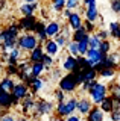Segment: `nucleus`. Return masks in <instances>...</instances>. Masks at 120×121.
I'll list each match as a JSON object with an SVG mask.
<instances>
[{"label": "nucleus", "mask_w": 120, "mask_h": 121, "mask_svg": "<svg viewBox=\"0 0 120 121\" xmlns=\"http://www.w3.org/2000/svg\"><path fill=\"white\" fill-rule=\"evenodd\" d=\"M53 111H55V104L52 101L46 100V98H38V100H35V106H33L31 117H33L35 120H41L46 115H52Z\"/></svg>", "instance_id": "obj_1"}, {"label": "nucleus", "mask_w": 120, "mask_h": 121, "mask_svg": "<svg viewBox=\"0 0 120 121\" xmlns=\"http://www.w3.org/2000/svg\"><path fill=\"white\" fill-rule=\"evenodd\" d=\"M40 43L37 39V36L33 33H23V35H18L17 38V47L20 48L21 52H31L37 47Z\"/></svg>", "instance_id": "obj_2"}, {"label": "nucleus", "mask_w": 120, "mask_h": 121, "mask_svg": "<svg viewBox=\"0 0 120 121\" xmlns=\"http://www.w3.org/2000/svg\"><path fill=\"white\" fill-rule=\"evenodd\" d=\"M88 94H90V100H91V103L96 104V106H99L100 101L108 95V88H106V85L97 82L96 85L88 91Z\"/></svg>", "instance_id": "obj_3"}, {"label": "nucleus", "mask_w": 120, "mask_h": 121, "mask_svg": "<svg viewBox=\"0 0 120 121\" xmlns=\"http://www.w3.org/2000/svg\"><path fill=\"white\" fill-rule=\"evenodd\" d=\"M78 83H76V79H74L73 73H67L65 76H62L58 82V88L61 91H64L65 94H72L78 89Z\"/></svg>", "instance_id": "obj_4"}, {"label": "nucleus", "mask_w": 120, "mask_h": 121, "mask_svg": "<svg viewBox=\"0 0 120 121\" xmlns=\"http://www.w3.org/2000/svg\"><path fill=\"white\" fill-rule=\"evenodd\" d=\"M21 108V113H23V117H29L33 111V106H35V95H32L31 92L26 95L23 100H20V104H18Z\"/></svg>", "instance_id": "obj_5"}, {"label": "nucleus", "mask_w": 120, "mask_h": 121, "mask_svg": "<svg viewBox=\"0 0 120 121\" xmlns=\"http://www.w3.org/2000/svg\"><path fill=\"white\" fill-rule=\"evenodd\" d=\"M35 23H37L35 15H23V17L17 21V24H18V27H20V30H24L26 33H32Z\"/></svg>", "instance_id": "obj_6"}, {"label": "nucleus", "mask_w": 120, "mask_h": 121, "mask_svg": "<svg viewBox=\"0 0 120 121\" xmlns=\"http://www.w3.org/2000/svg\"><path fill=\"white\" fill-rule=\"evenodd\" d=\"M32 33L37 36V39H38L40 44H44L49 39V38H47V33H46V24H44L43 21H40V20H37L35 26H33Z\"/></svg>", "instance_id": "obj_7"}, {"label": "nucleus", "mask_w": 120, "mask_h": 121, "mask_svg": "<svg viewBox=\"0 0 120 121\" xmlns=\"http://www.w3.org/2000/svg\"><path fill=\"white\" fill-rule=\"evenodd\" d=\"M11 94H12V97L18 98V100H23V98L29 94V86L26 85V83H23V82H18V83L14 85Z\"/></svg>", "instance_id": "obj_8"}, {"label": "nucleus", "mask_w": 120, "mask_h": 121, "mask_svg": "<svg viewBox=\"0 0 120 121\" xmlns=\"http://www.w3.org/2000/svg\"><path fill=\"white\" fill-rule=\"evenodd\" d=\"M0 108L3 111H11L12 109V94L0 88Z\"/></svg>", "instance_id": "obj_9"}, {"label": "nucleus", "mask_w": 120, "mask_h": 121, "mask_svg": "<svg viewBox=\"0 0 120 121\" xmlns=\"http://www.w3.org/2000/svg\"><path fill=\"white\" fill-rule=\"evenodd\" d=\"M85 58H87V60L90 62V65L94 67L96 64H99L100 60L105 58V56H103L99 50H97V48H88L87 53H85Z\"/></svg>", "instance_id": "obj_10"}, {"label": "nucleus", "mask_w": 120, "mask_h": 121, "mask_svg": "<svg viewBox=\"0 0 120 121\" xmlns=\"http://www.w3.org/2000/svg\"><path fill=\"white\" fill-rule=\"evenodd\" d=\"M93 104L91 103V100L87 97H81V98H78V106H76V111L81 113V115H87V113L90 112V109L93 108Z\"/></svg>", "instance_id": "obj_11"}, {"label": "nucleus", "mask_w": 120, "mask_h": 121, "mask_svg": "<svg viewBox=\"0 0 120 121\" xmlns=\"http://www.w3.org/2000/svg\"><path fill=\"white\" fill-rule=\"evenodd\" d=\"M43 48H44V53L49 56H56L58 55V52H59V47H58V44L53 41V38H49V39L46 41V43L43 44Z\"/></svg>", "instance_id": "obj_12"}, {"label": "nucleus", "mask_w": 120, "mask_h": 121, "mask_svg": "<svg viewBox=\"0 0 120 121\" xmlns=\"http://www.w3.org/2000/svg\"><path fill=\"white\" fill-rule=\"evenodd\" d=\"M67 23H69V27L72 29V30H78V29H81L82 27V17H81V14H78V12H72L70 14V17L67 18Z\"/></svg>", "instance_id": "obj_13"}, {"label": "nucleus", "mask_w": 120, "mask_h": 121, "mask_svg": "<svg viewBox=\"0 0 120 121\" xmlns=\"http://www.w3.org/2000/svg\"><path fill=\"white\" fill-rule=\"evenodd\" d=\"M87 121H103V117H105V113L100 111V108L99 106H93L91 109H90V112L87 113Z\"/></svg>", "instance_id": "obj_14"}, {"label": "nucleus", "mask_w": 120, "mask_h": 121, "mask_svg": "<svg viewBox=\"0 0 120 121\" xmlns=\"http://www.w3.org/2000/svg\"><path fill=\"white\" fill-rule=\"evenodd\" d=\"M44 56V48H43V44H38L33 50L29 52V62H41Z\"/></svg>", "instance_id": "obj_15"}, {"label": "nucleus", "mask_w": 120, "mask_h": 121, "mask_svg": "<svg viewBox=\"0 0 120 121\" xmlns=\"http://www.w3.org/2000/svg\"><path fill=\"white\" fill-rule=\"evenodd\" d=\"M76 106H78V98L76 97H70L64 100V109H65V115L70 117L76 112Z\"/></svg>", "instance_id": "obj_16"}, {"label": "nucleus", "mask_w": 120, "mask_h": 121, "mask_svg": "<svg viewBox=\"0 0 120 121\" xmlns=\"http://www.w3.org/2000/svg\"><path fill=\"white\" fill-rule=\"evenodd\" d=\"M61 30V23L58 21H50L49 24H46V33H47V38H53L59 33Z\"/></svg>", "instance_id": "obj_17"}, {"label": "nucleus", "mask_w": 120, "mask_h": 121, "mask_svg": "<svg viewBox=\"0 0 120 121\" xmlns=\"http://www.w3.org/2000/svg\"><path fill=\"white\" fill-rule=\"evenodd\" d=\"M97 18H99V11H97L96 5H88L87 9H85V20L94 23Z\"/></svg>", "instance_id": "obj_18"}, {"label": "nucleus", "mask_w": 120, "mask_h": 121, "mask_svg": "<svg viewBox=\"0 0 120 121\" xmlns=\"http://www.w3.org/2000/svg\"><path fill=\"white\" fill-rule=\"evenodd\" d=\"M99 108H100V111H102L103 113H111L112 109H114V101H112V98L110 95H106L102 101H100Z\"/></svg>", "instance_id": "obj_19"}, {"label": "nucleus", "mask_w": 120, "mask_h": 121, "mask_svg": "<svg viewBox=\"0 0 120 121\" xmlns=\"http://www.w3.org/2000/svg\"><path fill=\"white\" fill-rule=\"evenodd\" d=\"M62 68L67 71V73H70V71H73V70H76L78 68V62H76V58L74 56H67V58L64 59V62H62ZM79 70V68H78Z\"/></svg>", "instance_id": "obj_20"}, {"label": "nucleus", "mask_w": 120, "mask_h": 121, "mask_svg": "<svg viewBox=\"0 0 120 121\" xmlns=\"http://www.w3.org/2000/svg\"><path fill=\"white\" fill-rule=\"evenodd\" d=\"M106 88H108V95H110L114 101L120 103V85L119 83H111V85L106 86Z\"/></svg>", "instance_id": "obj_21"}, {"label": "nucleus", "mask_w": 120, "mask_h": 121, "mask_svg": "<svg viewBox=\"0 0 120 121\" xmlns=\"http://www.w3.org/2000/svg\"><path fill=\"white\" fill-rule=\"evenodd\" d=\"M43 85H44V82H43V79H41V77H33L32 82L29 83V92H31L32 95H35L38 91H41Z\"/></svg>", "instance_id": "obj_22"}, {"label": "nucleus", "mask_w": 120, "mask_h": 121, "mask_svg": "<svg viewBox=\"0 0 120 121\" xmlns=\"http://www.w3.org/2000/svg\"><path fill=\"white\" fill-rule=\"evenodd\" d=\"M38 9V5L35 3H23V5L20 6V12L21 15H33V12Z\"/></svg>", "instance_id": "obj_23"}, {"label": "nucleus", "mask_w": 120, "mask_h": 121, "mask_svg": "<svg viewBox=\"0 0 120 121\" xmlns=\"http://www.w3.org/2000/svg\"><path fill=\"white\" fill-rule=\"evenodd\" d=\"M14 85H15V82H14L12 77H8V76H5V77L0 79V88L5 89V91H8V92H11V91H12Z\"/></svg>", "instance_id": "obj_24"}, {"label": "nucleus", "mask_w": 120, "mask_h": 121, "mask_svg": "<svg viewBox=\"0 0 120 121\" xmlns=\"http://www.w3.org/2000/svg\"><path fill=\"white\" fill-rule=\"evenodd\" d=\"M44 70H46V67L43 62H31V73L33 77H40Z\"/></svg>", "instance_id": "obj_25"}, {"label": "nucleus", "mask_w": 120, "mask_h": 121, "mask_svg": "<svg viewBox=\"0 0 120 121\" xmlns=\"http://www.w3.org/2000/svg\"><path fill=\"white\" fill-rule=\"evenodd\" d=\"M90 35L87 32H85V29L84 27H81V29H78V30H73V33H72V38L70 39L74 41V43H79V41L82 39H85V38H88Z\"/></svg>", "instance_id": "obj_26"}, {"label": "nucleus", "mask_w": 120, "mask_h": 121, "mask_svg": "<svg viewBox=\"0 0 120 121\" xmlns=\"http://www.w3.org/2000/svg\"><path fill=\"white\" fill-rule=\"evenodd\" d=\"M82 71V77H84V82L85 80H96L97 79V71L94 68H85V70H81Z\"/></svg>", "instance_id": "obj_27"}, {"label": "nucleus", "mask_w": 120, "mask_h": 121, "mask_svg": "<svg viewBox=\"0 0 120 121\" xmlns=\"http://www.w3.org/2000/svg\"><path fill=\"white\" fill-rule=\"evenodd\" d=\"M110 35L114 39L120 41V23H111L110 24Z\"/></svg>", "instance_id": "obj_28"}, {"label": "nucleus", "mask_w": 120, "mask_h": 121, "mask_svg": "<svg viewBox=\"0 0 120 121\" xmlns=\"http://www.w3.org/2000/svg\"><path fill=\"white\" fill-rule=\"evenodd\" d=\"M65 47H67V50H69V55L70 56H74V58L79 56V52H78V43H74V41L70 39L69 43H67Z\"/></svg>", "instance_id": "obj_29"}, {"label": "nucleus", "mask_w": 120, "mask_h": 121, "mask_svg": "<svg viewBox=\"0 0 120 121\" xmlns=\"http://www.w3.org/2000/svg\"><path fill=\"white\" fill-rule=\"evenodd\" d=\"M88 38H85V39H82L78 43V52H79V56H85V53L88 50Z\"/></svg>", "instance_id": "obj_30"}, {"label": "nucleus", "mask_w": 120, "mask_h": 121, "mask_svg": "<svg viewBox=\"0 0 120 121\" xmlns=\"http://www.w3.org/2000/svg\"><path fill=\"white\" fill-rule=\"evenodd\" d=\"M100 43H102V41H100L99 38L96 36V33H93V35L88 36V47H90V48H97V50H99Z\"/></svg>", "instance_id": "obj_31"}, {"label": "nucleus", "mask_w": 120, "mask_h": 121, "mask_svg": "<svg viewBox=\"0 0 120 121\" xmlns=\"http://www.w3.org/2000/svg\"><path fill=\"white\" fill-rule=\"evenodd\" d=\"M106 58H108V60H110L111 64H114V67H115V68H119V65H120V55H119L117 52H114V53H108Z\"/></svg>", "instance_id": "obj_32"}, {"label": "nucleus", "mask_w": 120, "mask_h": 121, "mask_svg": "<svg viewBox=\"0 0 120 121\" xmlns=\"http://www.w3.org/2000/svg\"><path fill=\"white\" fill-rule=\"evenodd\" d=\"M50 3H52L53 11H56V12H61L65 8V0H50Z\"/></svg>", "instance_id": "obj_33"}, {"label": "nucleus", "mask_w": 120, "mask_h": 121, "mask_svg": "<svg viewBox=\"0 0 120 121\" xmlns=\"http://www.w3.org/2000/svg\"><path fill=\"white\" fill-rule=\"evenodd\" d=\"M110 50H111V44H110V41H108V39L102 41V43H100V45H99V52L102 53L103 56H106L108 53H110Z\"/></svg>", "instance_id": "obj_34"}, {"label": "nucleus", "mask_w": 120, "mask_h": 121, "mask_svg": "<svg viewBox=\"0 0 120 121\" xmlns=\"http://www.w3.org/2000/svg\"><path fill=\"white\" fill-rule=\"evenodd\" d=\"M114 74H115V70H112V68H103V70H100L99 73H97V76H100V77H103V79H110Z\"/></svg>", "instance_id": "obj_35"}, {"label": "nucleus", "mask_w": 120, "mask_h": 121, "mask_svg": "<svg viewBox=\"0 0 120 121\" xmlns=\"http://www.w3.org/2000/svg\"><path fill=\"white\" fill-rule=\"evenodd\" d=\"M5 73H6L8 77H12V76H17L18 74V68H17V65H9V64H6Z\"/></svg>", "instance_id": "obj_36"}, {"label": "nucleus", "mask_w": 120, "mask_h": 121, "mask_svg": "<svg viewBox=\"0 0 120 121\" xmlns=\"http://www.w3.org/2000/svg\"><path fill=\"white\" fill-rule=\"evenodd\" d=\"M53 97H55L56 103H61V101L65 100V92H64V91H61L59 88H56V89L53 91Z\"/></svg>", "instance_id": "obj_37"}, {"label": "nucleus", "mask_w": 120, "mask_h": 121, "mask_svg": "<svg viewBox=\"0 0 120 121\" xmlns=\"http://www.w3.org/2000/svg\"><path fill=\"white\" fill-rule=\"evenodd\" d=\"M82 27L85 29V32L88 33H93L96 30V26H94V23H91V21H88V20H85V21H82Z\"/></svg>", "instance_id": "obj_38"}, {"label": "nucleus", "mask_w": 120, "mask_h": 121, "mask_svg": "<svg viewBox=\"0 0 120 121\" xmlns=\"http://www.w3.org/2000/svg\"><path fill=\"white\" fill-rule=\"evenodd\" d=\"M41 62L44 64V67H46V70H50V68H52V65H53V58L44 53V56H43V59H41Z\"/></svg>", "instance_id": "obj_39"}, {"label": "nucleus", "mask_w": 120, "mask_h": 121, "mask_svg": "<svg viewBox=\"0 0 120 121\" xmlns=\"http://www.w3.org/2000/svg\"><path fill=\"white\" fill-rule=\"evenodd\" d=\"M53 41H55L56 44H58V47H65L67 43H69V39H65V38L62 36L61 33H58L56 36H53Z\"/></svg>", "instance_id": "obj_40"}, {"label": "nucleus", "mask_w": 120, "mask_h": 121, "mask_svg": "<svg viewBox=\"0 0 120 121\" xmlns=\"http://www.w3.org/2000/svg\"><path fill=\"white\" fill-rule=\"evenodd\" d=\"M0 121H15L14 113H11V111H3L0 115Z\"/></svg>", "instance_id": "obj_41"}, {"label": "nucleus", "mask_w": 120, "mask_h": 121, "mask_svg": "<svg viewBox=\"0 0 120 121\" xmlns=\"http://www.w3.org/2000/svg\"><path fill=\"white\" fill-rule=\"evenodd\" d=\"M79 5H81V0H65V8L70 11L79 8Z\"/></svg>", "instance_id": "obj_42"}, {"label": "nucleus", "mask_w": 120, "mask_h": 121, "mask_svg": "<svg viewBox=\"0 0 120 121\" xmlns=\"http://www.w3.org/2000/svg\"><path fill=\"white\" fill-rule=\"evenodd\" d=\"M96 83H97V80H85V82L81 85V86H82V91H84V92H88V91L91 89L93 86L96 85Z\"/></svg>", "instance_id": "obj_43"}, {"label": "nucleus", "mask_w": 120, "mask_h": 121, "mask_svg": "<svg viewBox=\"0 0 120 121\" xmlns=\"http://www.w3.org/2000/svg\"><path fill=\"white\" fill-rule=\"evenodd\" d=\"M59 33H61V35L64 36L65 39H69V41H70V38H72V32H70V27H69V26H64V24H62V26H61V30H59Z\"/></svg>", "instance_id": "obj_44"}, {"label": "nucleus", "mask_w": 120, "mask_h": 121, "mask_svg": "<svg viewBox=\"0 0 120 121\" xmlns=\"http://www.w3.org/2000/svg\"><path fill=\"white\" fill-rule=\"evenodd\" d=\"M96 36L99 38L100 41H105V39H108V36H110V32L105 30V29H100V30H97V32H96Z\"/></svg>", "instance_id": "obj_45"}, {"label": "nucleus", "mask_w": 120, "mask_h": 121, "mask_svg": "<svg viewBox=\"0 0 120 121\" xmlns=\"http://www.w3.org/2000/svg\"><path fill=\"white\" fill-rule=\"evenodd\" d=\"M111 11L115 14H120V0H111Z\"/></svg>", "instance_id": "obj_46"}, {"label": "nucleus", "mask_w": 120, "mask_h": 121, "mask_svg": "<svg viewBox=\"0 0 120 121\" xmlns=\"http://www.w3.org/2000/svg\"><path fill=\"white\" fill-rule=\"evenodd\" d=\"M110 115H111V121H120V108L112 111Z\"/></svg>", "instance_id": "obj_47"}, {"label": "nucleus", "mask_w": 120, "mask_h": 121, "mask_svg": "<svg viewBox=\"0 0 120 121\" xmlns=\"http://www.w3.org/2000/svg\"><path fill=\"white\" fill-rule=\"evenodd\" d=\"M61 12H62V17H64V18H69V17H70V14H72L73 11H70V9H67V8H64Z\"/></svg>", "instance_id": "obj_48"}, {"label": "nucleus", "mask_w": 120, "mask_h": 121, "mask_svg": "<svg viewBox=\"0 0 120 121\" xmlns=\"http://www.w3.org/2000/svg\"><path fill=\"white\" fill-rule=\"evenodd\" d=\"M65 121H81V118H79L78 115H74V113H73V115L67 117V118H65Z\"/></svg>", "instance_id": "obj_49"}, {"label": "nucleus", "mask_w": 120, "mask_h": 121, "mask_svg": "<svg viewBox=\"0 0 120 121\" xmlns=\"http://www.w3.org/2000/svg\"><path fill=\"white\" fill-rule=\"evenodd\" d=\"M49 121H65V118H62V117H58V115H55V113H53V115L50 117V120H49Z\"/></svg>", "instance_id": "obj_50"}, {"label": "nucleus", "mask_w": 120, "mask_h": 121, "mask_svg": "<svg viewBox=\"0 0 120 121\" xmlns=\"http://www.w3.org/2000/svg\"><path fill=\"white\" fill-rule=\"evenodd\" d=\"M52 76H53V79H61V71L56 68V70L52 71Z\"/></svg>", "instance_id": "obj_51"}, {"label": "nucleus", "mask_w": 120, "mask_h": 121, "mask_svg": "<svg viewBox=\"0 0 120 121\" xmlns=\"http://www.w3.org/2000/svg\"><path fill=\"white\" fill-rule=\"evenodd\" d=\"M6 8V0H0V11H3Z\"/></svg>", "instance_id": "obj_52"}, {"label": "nucleus", "mask_w": 120, "mask_h": 121, "mask_svg": "<svg viewBox=\"0 0 120 121\" xmlns=\"http://www.w3.org/2000/svg\"><path fill=\"white\" fill-rule=\"evenodd\" d=\"M15 121H29L26 117H20V118H15Z\"/></svg>", "instance_id": "obj_53"}, {"label": "nucleus", "mask_w": 120, "mask_h": 121, "mask_svg": "<svg viewBox=\"0 0 120 121\" xmlns=\"http://www.w3.org/2000/svg\"><path fill=\"white\" fill-rule=\"evenodd\" d=\"M23 2H24V3H35L37 0H23Z\"/></svg>", "instance_id": "obj_54"}, {"label": "nucleus", "mask_w": 120, "mask_h": 121, "mask_svg": "<svg viewBox=\"0 0 120 121\" xmlns=\"http://www.w3.org/2000/svg\"><path fill=\"white\" fill-rule=\"evenodd\" d=\"M2 112H3V109H2V108H0V115H2Z\"/></svg>", "instance_id": "obj_55"}]
</instances>
